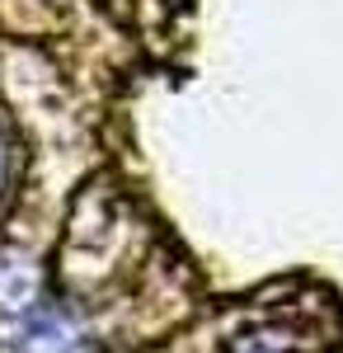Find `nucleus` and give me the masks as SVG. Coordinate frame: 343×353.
<instances>
[{"mask_svg": "<svg viewBox=\"0 0 343 353\" xmlns=\"http://www.w3.org/2000/svg\"><path fill=\"white\" fill-rule=\"evenodd\" d=\"M0 353H94V339L61 301L43 297L0 325Z\"/></svg>", "mask_w": 343, "mask_h": 353, "instance_id": "1", "label": "nucleus"}, {"mask_svg": "<svg viewBox=\"0 0 343 353\" xmlns=\"http://www.w3.org/2000/svg\"><path fill=\"white\" fill-rule=\"evenodd\" d=\"M33 301H43V273L24 254H0V325L24 316Z\"/></svg>", "mask_w": 343, "mask_h": 353, "instance_id": "2", "label": "nucleus"}, {"mask_svg": "<svg viewBox=\"0 0 343 353\" xmlns=\"http://www.w3.org/2000/svg\"><path fill=\"white\" fill-rule=\"evenodd\" d=\"M10 179H14V141H10L5 118H0V203H5V193H10Z\"/></svg>", "mask_w": 343, "mask_h": 353, "instance_id": "3", "label": "nucleus"}]
</instances>
